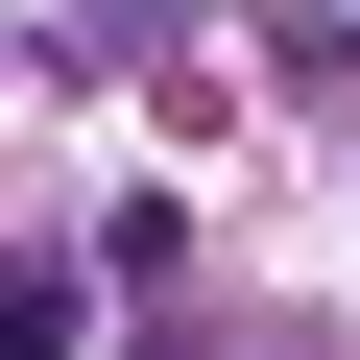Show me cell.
Listing matches in <instances>:
<instances>
[{
	"mask_svg": "<svg viewBox=\"0 0 360 360\" xmlns=\"http://www.w3.org/2000/svg\"><path fill=\"white\" fill-rule=\"evenodd\" d=\"M0 360H72V288L49 264H0Z\"/></svg>",
	"mask_w": 360,
	"mask_h": 360,
	"instance_id": "1",
	"label": "cell"
}]
</instances>
